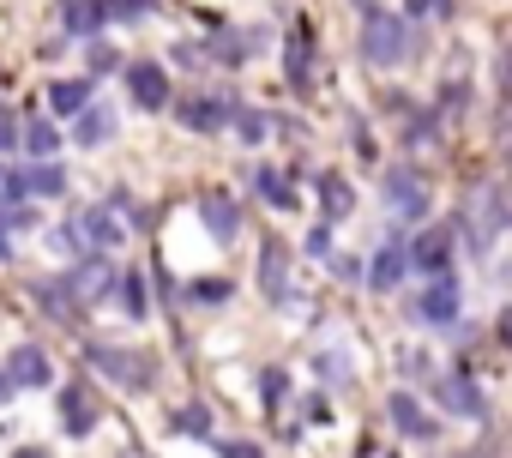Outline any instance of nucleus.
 <instances>
[{
  "label": "nucleus",
  "mask_w": 512,
  "mask_h": 458,
  "mask_svg": "<svg viewBox=\"0 0 512 458\" xmlns=\"http://www.w3.org/2000/svg\"><path fill=\"white\" fill-rule=\"evenodd\" d=\"M362 61L368 67H398L416 55V37H410V19L404 13H386V7H368L362 13V37H356Z\"/></svg>",
  "instance_id": "nucleus-1"
},
{
  "label": "nucleus",
  "mask_w": 512,
  "mask_h": 458,
  "mask_svg": "<svg viewBox=\"0 0 512 458\" xmlns=\"http://www.w3.org/2000/svg\"><path fill=\"white\" fill-rule=\"evenodd\" d=\"M452 223L464 229V242H470L476 254H488V248H494V236L512 223V199H506V187H476V193H470V205H464Z\"/></svg>",
  "instance_id": "nucleus-2"
},
{
  "label": "nucleus",
  "mask_w": 512,
  "mask_h": 458,
  "mask_svg": "<svg viewBox=\"0 0 512 458\" xmlns=\"http://www.w3.org/2000/svg\"><path fill=\"white\" fill-rule=\"evenodd\" d=\"M175 115H181V127L187 133H199V139H217V133H229L235 127V115H241V103H235V91H193V97H175Z\"/></svg>",
  "instance_id": "nucleus-3"
},
{
  "label": "nucleus",
  "mask_w": 512,
  "mask_h": 458,
  "mask_svg": "<svg viewBox=\"0 0 512 458\" xmlns=\"http://www.w3.org/2000/svg\"><path fill=\"white\" fill-rule=\"evenodd\" d=\"M416 326H452V320H464V290H458V278L446 272V278H428L416 296H410V308H404Z\"/></svg>",
  "instance_id": "nucleus-4"
},
{
  "label": "nucleus",
  "mask_w": 512,
  "mask_h": 458,
  "mask_svg": "<svg viewBox=\"0 0 512 458\" xmlns=\"http://www.w3.org/2000/svg\"><path fill=\"white\" fill-rule=\"evenodd\" d=\"M85 362H91L97 374H109L115 386H127V392H145V386H151V362L133 356V350H121V344L91 338V344H85Z\"/></svg>",
  "instance_id": "nucleus-5"
},
{
  "label": "nucleus",
  "mask_w": 512,
  "mask_h": 458,
  "mask_svg": "<svg viewBox=\"0 0 512 458\" xmlns=\"http://www.w3.org/2000/svg\"><path fill=\"white\" fill-rule=\"evenodd\" d=\"M452 248H458V223H446V229H410V272L416 278H446L452 272Z\"/></svg>",
  "instance_id": "nucleus-6"
},
{
  "label": "nucleus",
  "mask_w": 512,
  "mask_h": 458,
  "mask_svg": "<svg viewBox=\"0 0 512 458\" xmlns=\"http://www.w3.org/2000/svg\"><path fill=\"white\" fill-rule=\"evenodd\" d=\"M380 193H386V205H392L398 223H422L428 205H434V193H428V181H422L416 169H392V175L380 181Z\"/></svg>",
  "instance_id": "nucleus-7"
},
{
  "label": "nucleus",
  "mask_w": 512,
  "mask_h": 458,
  "mask_svg": "<svg viewBox=\"0 0 512 458\" xmlns=\"http://www.w3.org/2000/svg\"><path fill=\"white\" fill-rule=\"evenodd\" d=\"M410 278V229H392V236L374 248V260H368V290H398Z\"/></svg>",
  "instance_id": "nucleus-8"
},
{
  "label": "nucleus",
  "mask_w": 512,
  "mask_h": 458,
  "mask_svg": "<svg viewBox=\"0 0 512 458\" xmlns=\"http://www.w3.org/2000/svg\"><path fill=\"white\" fill-rule=\"evenodd\" d=\"M115 278H121V272H115L103 254H85V260H73V266L61 272V284H67V290H73V302H85V308H91V302H103V296H115Z\"/></svg>",
  "instance_id": "nucleus-9"
},
{
  "label": "nucleus",
  "mask_w": 512,
  "mask_h": 458,
  "mask_svg": "<svg viewBox=\"0 0 512 458\" xmlns=\"http://www.w3.org/2000/svg\"><path fill=\"white\" fill-rule=\"evenodd\" d=\"M127 97H133V103H139L145 115L169 109V103H175V85H169L163 61H133V67H127Z\"/></svg>",
  "instance_id": "nucleus-10"
},
{
  "label": "nucleus",
  "mask_w": 512,
  "mask_h": 458,
  "mask_svg": "<svg viewBox=\"0 0 512 458\" xmlns=\"http://www.w3.org/2000/svg\"><path fill=\"white\" fill-rule=\"evenodd\" d=\"M55 193H67V169H61V163L7 169V199H55Z\"/></svg>",
  "instance_id": "nucleus-11"
},
{
  "label": "nucleus",
  "mask_w": 512,
  "mask_h": 458,
  "mask_svg": "<svg viewBox=\"0 0 512 458\" xmlns=\"http://www.w3.org/2000/svg\"><path fill=\"white\" fill-rule=\"evenodd\" d=\"M199 223H205V236H211V242H235V236H241V199L223 193V187L199 193Z\"/></svg>",
  "instance_id": "nucleus-12"
},
{
  "label": "nucleus",
  "mask_w": 512,
  "mask_h": 458,
  "mask_svg": "<svg viewBox=\"0 0 512 458\" xmlns=\"http://www.w3.org/2000/svg\"><path fill=\"white\" fill-rule=\"evenodd\" d=\"M434 398H440L452 416H464V422H482V416H488V392H482L470 374H446V380H434Z\"/></svg>",
  "instance_id": "nucleus-13"
},
{
  "label": "nucleus",
  "mask_w": 512,
  "mask_h": 458,
  "mask_svg": "<svg viewBox=\"0 0 512 458\" xmlns=\"http://www.w3.org/2000/svg\"><path fill=\"white\" fill-rule=\"evenodd\" d=\"M121 211H133V199H127V193H115V199H103V205H91V211H85L91 248H121V242H127V223H121Z\"/></svg>",
  "instance_id": "nucleus-14"
},
{
  "label": "nucleus",
  "mask_w": 512,
  "mask_h": 458,
  "mask_svg": "<svg viewBox=\"0 0 512 458\" xmlns=\"http://www.w3.org/2000/svg\"><path fill=\"white\" fill-rule=\"evenodd\" d=\"M7 374H13L19 392H43V386H55V362H49L43 344H19V350L7 356Z\"/></svg>",
  "instance_id": "nucleus-15"
},
{
  "label": "nucleus",
  "mask_w": 512,
  "mask_h": 458,
  "mask_svg": "<svg viewBox=\"0 0 512 458\" xmlns=\"http://www.w3.org/2000/svg\"><path fill=\"white\" fill-rule=\"evenodd\" d=\"M260 290H266V302H290V248L278 236H266V248H260Z\"/></svg>",
  "instance_id": "nucleus-16"
},
{
  "label": "nucleus",
  "mask_w": 512,
  "mask_h": 458,
  "mask_svg": "<svg viewBox=\"0 0 512 458\" xmlns=\"http://www.w3.org/2000/svg\"><path fill=\"white\" fill-rule=\"evenodd\" d=\"M61 428H67L73 440H85V434L97 428V398H91V386H85V380L61 386Z\"/></svg>",
  "instance_id": "nucleus-17"
},
{
  "label": "nucleus",
  "mask_w": 512,
  "mask_h": 458,
  "mask_svg": "<svg viewBox=\"0 0 512 458\" xmlns=\"http://www.w3.org/2000/svg\"><path fill=\"white\" fill-rule=\"evenodd\" d=\"M386 416H392V428H398L404 440H434V434H440V422H434L410 392H392V398H386Z\"/></svg>",
  "instance_id": "nucleus-18"
},
{
  "label": "nucleus",
  "mask_w": 512,
  "mask_h": 458,
  "mask_svg": "<svg viewBox=\"0 0 512 458\" xmlns=\"http://www.w3.org/2000/svg\"><path fill=\"white\" fill-rule=\"evenodd\" d=\"M61 25H67L73 43H97L103 25H109V13L97 7V0H61Z\"/></svg>",
  "instance_id": "nucleus-19"
},
{
  "label": "nucleus",
  "mask_w": 512,
  "mask_h": 458,
  "mask_svg": "<svg viewBox=\"0 0 512 458\" xmlns=\"http://www.w3.org/2000/svg\"><path fill=\"white\" fill-rule=\"evenodd\" d=\"M109 139H115V109H109V103H91L85 115H73V145L97 151V145H109Z\"/></svg>",
  "instance_id": "nucleus-20"
},
{
  "label": "nucleus",
  "mask_w": 512,
  "mask_h": 458,
  "mask_svg": "<svg viewBox=\"0 0 512 458\" xmlns=\"http://www.w3.org/2000/svg\"><path fill=\"white\" fill-rule=\"evenodd\" d=\"M91 85H97V79H55V85H49V109H55V115H85V109L97 103Z\"/></svg>",
  "instance_id": "nucleus-21"
},
{
  "label": "nucleus",
  "mask_w": 512,
  "mask_h": 458,
  "mask_svg": "<svg viewBox=\"0 0 512 458\" xmlns=\"http://www.w3.org/2000/svg\"><path fill=\"white\" fill-rule=\"evenodd\" d=\"M314 193H320V211H326V217H332V223H338V217H350V211H356V187H350V181H344V175H338V169H326V175H320V181H314Z\"/></svg>",
  "instance_id": "nucleus-22"
},
{
  "label": "nucleus",
  "mask_w": 512,
  "mask_h": 458,
  "mask_svg": "<svg viewBox=\"0 0 512 458\" xmlns=\"http://www.w3.org/2000/svg\"><path fill=\"white\" fill-rule=\"evenodd\" d=\"M314 374H320V386L344 392V386L356 380V362H350V350H344V344H326V350H314Z\"/></svg>",
  "instance_id": "nucleus-23"
},
{
  "label": "nucleus",
  "mask_w": 512,
  "mask_h": 458,
  "mask_svg": "<svg viewBox=\"0 0 512 458\" xmlns=\"http://www.w3.org/2000/svg\"><path fill=\"white\" fill-rule=\"evenodd\" d=\"M308 61H314V31L296 25L290 43H284V67H290V85H296V91H308Z\"/></svg>",
  "instance_id": "nucleus-24"
},
{
  "label": "nucleus",
  "mask_w": 512,
  "mask_h": 458,
  "mask_svg": "<svg viewBox=\"0 0 512 458\" xmlns=\"http://www.w3.org/2000/svg\"><path fill=\"white\" fill-rule=\"evenodd\" d=\"M19 139H25V157H37V163H55V151H61L55 121H25V127H19Z\"/></svg>",
  "instance_id": "nucleus-25"
},
{
  "label": "nucleus",
  "mask_w": 512,
  "mask_h": 458,
  "mask_svg": "<svg viewBox=\"0 0 512 458\" xmlns=\"http://www.w3.org/2000/svg\"><path fill=\"white\" fill-rule=\"evenodd\" d=\"M247 181H253V193H260V199H266L272 211H290V205H296V187H290V181H284L278 169H253Z\"/></svg>",
  "instance_id": "nucleus-26"
},
{
  "label": "nucleus",
  "mask_w": 512,
  "mask_h": 458,
  "mask_svg": "<svg viewBox=\"0 0 512 458\" xmlns=\"http://www.w3.org/2000/svg\"><path fill=\"white\" fill-rule=\"evenodd\" d=\"M49 242H55L61 254H73V260H85V254H91V229H85V217H67V223L49 229Z\"/></svg>",
  "instance_id": "nucleus-27"
},
{
  "label": "nucleus",
  "mask_w": 512,
  "mask_h": 458,
  "mask_svg": "<svg viewBox=\"0 0 512 458\" xmlns=\"http://www.w3.org/2000/svg\"><path fill=\"white\" fill-rule=\"evenodd\" d=\"M272 127H278V115H266V109H241V115H235V139H241V145H266Z\"/></svg>",
  "instance_id": "nucleus-28"
},
{
  "label": "nucleus",
  "mask_w": 512,
  "mask_h": 458,
  "mask_svg": "<svg viewBox=\"0 0 512 458\" xmlns=\"http://www.w3.org/2000/svg\"><path fill=\"white\" fill-rule=\"evenodd\" d=\"M169 434H187V440H217V434H211V416H205L199 404L169 410Z\"/></svg>",
  "instance_id": "nucleus-29"
},
{
  "label": "nucleus",
  "mask_w": 512,
  "mask_h": 458,
  "mask_svg": "<svg viewBox=\"0 0 512 458\" xmlns=\"http://www.w3.org/2000/svg\"><path fill=\"white\" fill-rule=\"evenodd\" d=\"M398 139H404V145H434V139H440V115H434V109H416Z\"/></svg>",
  "instance_id": "nucleus-30"
},
{
  "label": "nucleus",
  "mask_w": 512,
  "mask_h": 458,
  "mask_svg": "<svg viewBox=\"0 0 512 458\" xmlns=\"http://www.w3.org/2000/svg\"><path fill=\"white\" fill-rule=\"evenodd\" d=\"M115 302H121L133 320H145V284H139V272H121V278H115Z\"/></svg>",
  "instance_id": "nucleus-31"
},
{
  "label": "nucleus",
  "mask_w": 512,
  "mask_h": 458,
  "mask_svg": "<svg viewBox=\"0 0 512 458\" xmlns=\"http://www.w3.org/2000/svg\"><path fill=\"white\" fill-rule=\"evenodd\" d=\"M290 398V374L284 368H266L260 374V404H284Z\"/></svg>",
  "instance_id": "nucleus-32"
},
{
  "label": "nucleus",
  "mask_w": 512,
  "mask_h": 458,
  "mask_svg": "<svg viewBox=\"0 0 512 458\" xmlns=\"http://www.w3.org/2000/svg\"><path fill=\"white\" fill-rule=\"evenodd\" d=\"M302 248H308L314 260H332V217H320V223L308 229V242H302Z\"/></svg>",
  "instance_id": "nucleus-33"
},
{
  "label": "nucleus",
  "mask_w": 512,
  "mask_h": 458,
  "mask_svg": "<svg viewBox=\"0 0 512 458\" xmlns=\"http://www.w3.org/2000/svg\"><path fill=\"white\" fill-rule=\"evenodd\" d=\"M452 0H404V19H446Z\"/></svg>",
  "instance_id": "nucleus-34"
},
{
  "label": "nucleus",
  "mask_w": 512,
  "mask_h": 458,
  "mask_svg": "<svg viewBox=\"0 0 512 458\" xmlns=\"http://www.w3.org/2000/svg\"><path fill=\"white\" fill-rule=\"evenodd\" d=\"M332 272H338V284H362L368 278V266L356 254H332Z\"/></svg>",
  "instance_id": "nucleus-35"
},
{
  "label": "nucleus",
  "mask_w": 512,
  "mask_h": 458,
  "mask_svg": "<svg viewBox=\"0 0 512 458\" xmlns=\"http://www.w3.org/2000/svg\"><path fill=\"white\" fill-rule=\"evenodd\" d=\"M211 446H217V458H266L253 440H211Z\"/></svg>",
  "instance_id": "nucleus-36"
},
{
  "label": "nucleus",
  "mask_w": 512,
  "mask_h": 458,
  "mask_svg": "<svg viewBox=\"0 0 512 458\" xmlns=\"http://www.w3.org/2000/svg\"><path fill=\"white\" fill-rule=\"evenodd\" d=\"M404 374H410V380H434V362H428L422 350H404Z\"/></svg>",
  "instance_id": "nucleus-37"
},
{
  "label": "nucleus",
  "mask_w": 512,
  "mask_h": 458,
  "mask_svg": "<svg viewBox=\"0 0 512 458\" xmlns=\"http://www.w3.org/2000/svg\"><path fill=\"white\" fill-rule=\"evenodd\" d=\"M302 422H314V428H326V422H332V404H326V398L314 392V398L302 404Z\"/></svg>",
  "instance_id": "nucleus-38"
},
{
  "label": "nucleus",
  "mask_w": 512,
  "mask_h": 458,
  "mask_svg": "<svg viewBox=\"0 0 512 458\" xmlns=\"http://www.w3.org/2000/svg\"><path fill=\"white\" fill-rule=\"evenodd\" d=\"M440 103H446V109H464V103H470V85H464V79H446Z\"/></svg>",
  "instance_id": "nucleus-39"
},
{
  "label": "nucleus",
  "mask_w": 512,
  "mask_h": 458,
  "mask_svg": "<svg viewBox=\"0 0 512 458\" xmlns=\"http://www.w3.org/2000/svg\"><path fill=\"white\" fill-rule=\"evenodd\" d=\"M109 67H115V49L97 37V43H91V73H109Z\"/></svg>",
  "instance_id": "nucleus-40"
},
{
  "label": "nucleus",
  "mask_w": 512,
  "mask_h": 458,
  "mask_svg": "<svg viewBox=\"0 0 512 458\" xmlns=\"http://www.w3.org/2000/svg\"><path fill=\"white\" fill-rule=\"evenodd\" d=\"M193 296H199V302H229V278H217V284H199Z\"/></svg>",
  "instance_id": "nucleus-41"
},
{
  "label": "nucleus",
  "mask_w": 512,
  "mask_h": 458,
  "mask_svg": "<svg viewBox=\"0 0 512 458\" xmlns=\"http://www.w3.org/2000/svg\"><path fill=\"white\" fill-rule=\"evenodd\" d=\"M500 97H512V49L500 55Z\"/></svg>",
  "instance_id": "nucleus-42"
},
{
  "label": "nucleus",
  "mask_w": 512,
  "mask_h": 458,
  "mask_svg": "<svg viewBox=\"0 0 512 458\" xmlns=\"http://www.w3.org/2000/svg\"><path fill=\"white\" fill-rule=\"evenodd\" d=\"M494 332H500V344L512 350V308H500V320H494Z\"/></svg>",
  "instance_id": "nucleus-43"
},
{
  "label": "nucleus",
  "mask_w": 512,
  "mask_h": 458,
  "mask_svg": "<svg viewBox=\"0 0 512 458\" xmlns=\"http://www.w3.org/2000/svg\"><path fill=\"white\" fill-rule=\"evenodd\" d=\"M13 458H49V446H19Z\"/></svg>",
  "instance_id": "nucleus-44"
},
{
  "label": "nucleus",
  "mask_w": 512,
  "mask_h": 458,
  "mask_svg": "<svg viewBox=\"0 0 512 458\" xmlns=\"http://www.w3.org/2000/svg\"><path fill=\"white\" fill-rule=\"evenodd\" d=\"M13 392H19V386H13V374H7V368H0V398H13Z\"/></svg>",
  "instance_id": "nucleus-45"
},
{
  "label": "nucleus",
  "mask_w": 512,
  "mask_h": 458,
  "mask_svg": "<svg viewBox=\"0 0 512 458\" xmlns=\"http://www.w3.org/2000/svg\"><path fill=\"white\" fill-rule=\"evenodd\" d=\"M0 260H13V242H7V236H0Z\"/></svg>",
  "instance_id": "nucleus-46"
},
{
  "label": "nucleus",
  "mask_w": 512,
  "mask_h": 458,
  "mask_svg": "<svg viewBox=\"0 0 512 458\" xmlns=\"http://www.w3.org/2000/svg\"><path fill=\"white\" fill-rule=\"evenodd\" d=\"M356 7H368V0H356Z\"/></svg>",
  "instance_id": "nucleus-47"
},
{
  "label": "nucleus",
  "mask_w": 512,
  "mask_h": 458,
  "mask_svg": "<svg viewBox=\"0 0 512 458\" xmlns=\"http://www.w3.org/2000/svg\"><path fill=\"white\" fill-rule=\"evenodd\" d=\"M0 181H7V169H0Z\"/></svg>",
  "instance_id": "nucleus-48"
}]
</instances>
